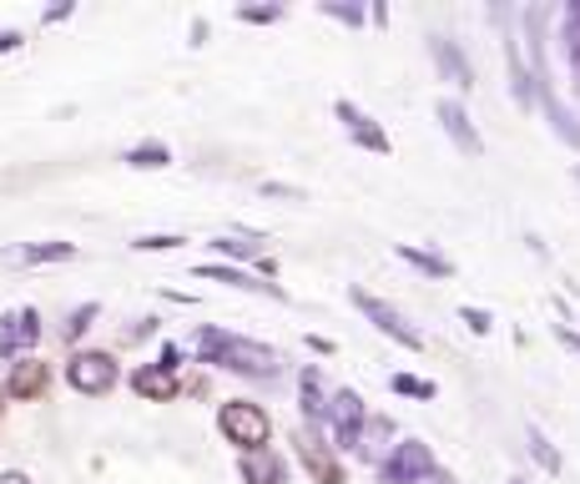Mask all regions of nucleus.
<instances>
[{"label":"nucleus","mask_w":580,"mask_h":484,"mask_svg":"<svg viewBox=\"0 0 580 484\" xmlns=\"http://www.w3.org/2000/svg\"><path fill=\"white\" fill-rule=\"evenodd\" d=\"M192 354H198V364L227 368V374H242V379H277L283 374V354L273 343L242 339V333H227V328L212 323H202L192 333Z\"/></svg>","instance_id":"nucleus-1"},{"label":"nucleus","mask_w":580,"mask_h":484,"mask_svg":"<svg viewBox=\"0 0 580 484\" xmlns=\"http://www.w3.org/2000/svg\"><path fill=\"white\" fill-rule=\"evenodd\" d=\"M96 318H102V303H81V308H71V314H67V328H61V339L76 343L81 333L96 323Z\"/></svg>","instance_id":"nucleus-28"},{"label":"nucleus","mask_w":580,"mask_h":484,"mask_svg":"<svg viewBox=\"0 0 580 484\" xmlns=\"http://www.w3.org/2000/svg\"><path fill=\"white\" fill-rule=\"evenodd\" d=\"M192 46H208V21H202V15L192 21Z\"/></svg>","instance_id":"nucleus-40"},{"label":"nucleus","mask_w":580,"mask_h":484,"mask_svg":"<svg viewBox=\"0 0 580 484\" xmlns=\"http://www.w3.org/2000/svg\"><path fill=\"white\" fill-rule=\"evenodd\" d=\"M157 368H167V374H177V368H182V349H177V343H162Z\"/></svg>","instance_id":"nucleus-33"},{"label":"nucleus","mask_w":580,"mask_h":484,"mask_svg":"<svg viewBox=\"0 0 580 484\" xmlns=\"http://www.w3.org/2000/svg\"><path fill=\"white\" fill-rule=\"evenodd\" d=\"M333 117H339V127L348 131V142H354V146H364V152H374V157H389V152H394L389 131H383L379 121L364 111V106L348 102V96H339V102H333Z\"/></svg>","instance_id":"nucleus-9"},{"label":"nucleus","mask_w":580,"mask_h":484,"mask_svg":"<svg viewBox=\"0 0 580 484\" xmlns=\"http://www.w3.org/2000/svg\"><path fill=\"white\" fill-rule=\"evenodd\" d=\"M439 474V459L424 439H399L389 455L379 459V484H424Z\"/></svg>","instance_id":"nucleus-4"},{"label":"nucleus","mask_w":580,"mask_h":484,"mask_svg":"<svg viewBox=\"0 0 580 484\" xmlns=\"http://www.w3.org/2000/svg\"><path fill=\"white\" fill-rule=\"evenodd\" d=\"M121 162L132 172H162V167H171V146L167 142H137L121 152Z\"/></svg>","instance_id":"nucleus-23"},{"label":"nucleus","mask_w":580,"mask_h":484,"mask_svg":"<svg viewBox=\"0 0 580 484\" xmlns=\"http://www.w3.org/2000/svg\"><path fill=\"white\" fill-rule=\"evenodd\" d=\"M0 399H5V383H0ZM0 414H5V404H0Z\"/></svg>","instance_id":"nucleus-42"},{"label":"nucleus","mask_w":580,"mask_h":484,"mask_svg":"<svg viewBox=\"0 0 580 484\" xmlns=\"http://www.w3.org/2000/svg\"><path fill=\"white\" fill-rule=\"evenodd\" d=\"M46 389H51V364L36 354L11 364V374H5V399H15V404H31V399H40Z\"/></svg>","instance_id":"nucleus-13"},{"label":"nucleus","mask_w":580,"mask_h":484,"mask_svg":"<svg viewBox=\"0 0 580 484\" xmlns=\"http://www.w3.org/2000/svg\"><path fill=\"white\" fill-rule=\"evenodd\" d=\"M318 11L329 15V21H339V26H364L369 21V5H358V0H318Z\"/></svg>","instance_id":"nucleus-27"},{"label":"nucleus","mask_w":580,"mask_h":484,"mask_svg":"<svg viewBox=\"0 0 580 484\" xmlns=\"http://www.w3.org/2000/svg\"><path fill=\"white\" fill-rule=\"evenodd\" d=\"M429 56H435L439 76H445V81H454L460 92H470V86H475V66H470V56L460 51V40H449V36H429Z\"/></svg>","instance_id":"nucleus-14"},{"label":"nucleus","mask_w":580,"mask_h":484,"mask_svg":"<svg viewBox=\"0 0 580 484\" xmlns=\"http://www.w3.org/2000/svg\"><path fill=\"white\" fill-rule=\"evenodd\" d=\"M192 278L223 283V288H238V293H258V298H273V303H288V288H283V283H268V278H258L252 268H233V262H198Z\"/></svg>","instance_id":"nucleus-8"},{"label":"nucleus","mask_w":580,"mask_h":484,"mask_svg":"<svg viewBox=\"0 0 580 484\" xmlns=\"http://www.w3.org/2000/svg\"><path fill=\"white\" fill-rule=\"evenodd\" d=\"M364 424H369V404H364V393H358V389H333L329 393V420H323V429L333 434V449H354V455H358Z\"/></svg>","instance_id":"nucleus-6"},{"label":"nucleus","mask_w":580,"mask_h":484,"mask_svg":"<svg viewBox=\"0 0 580 484\" xmlns=\"http://www.w3.org/2000/svg\"><path fill=\"white\" fill-rule=\"evenodd\" d=\"M510 484H525V480H510Z\"/></svg>","instance_id":"nucleus-44"},{"label":"nucleus","mask_w":580,"mask_h":484,"mask_svg":"<svg viewBox=\"0 0 580 484\" xmlns=\"http://www.w3.org/2000/svg\"><path fill=\"white\" fill-rule=\"evenodd\" d=\"M555 339H560V349H570V354L580 358V333L570 323H555Z\"/></svg>","instance_id":"nucleus-34"},{"label":"nucleus","mask_w":580,"mask_h":484,"mask_svg":"<svg viewBox=\"0 0 580 484\" xmlns=\"http://www.w3.org/2000/svg\"><path fill=\"white\" fill-rule=\"evenodd\" d=\"M576 182H580V162H576Z\"/></svg>","instance_id":"nucleus-43"},{"label":"nucleus","mask_w":580,"mask_h":484,"mask_svg":"<svg viewBox=\"0 0 580 484\" xmlns=\"http://www.w3.org/2000/svg\"><path fill=\"white\" fill-rule=\"evenodd\" d=\"M394 258H399V262H410L414 273H424V278H439V283H445V278H454V262H449L445 252H435V248H414V243H399Z\"/></svg>","instance_id":"nucleus-21"},{"label":"nucleus","mask_w":580,"mask_h":484,"mask_svg":"<svg viewBox=\"0 0 580 484\" xmlns=\"http://www.w3.org/2000/svg\"><path fill=\"white\" fill-rule=\"evenodd\" d=\"M460 323L470 328V333H475V339H485L489 328H495V318H489L485 308H470V303H464V308H460Z\"/></svg>","instance_id":"nucleus-31"},{"label":"nucleus","mask_w":580,"mask_h":484,"mask_svg":"<svg viewBox=\"0 0 580 484\" xmlns=\"http://www.w3.org/2000/svg\"><path fill=\"white\" fill-rule=\"evenodd\" d=\"M505 71H510V96L520 111L535 106V81H530V66H525V51H520V36L505 31Z\"/></svg>","instance_id":"nucleus-17"},{"label":"nucleus","mask_w":580,"mask_h":484,"mask_svg":"<svg viewBox=\"0 0 580 484\" xmlns=\"http://www.w3.org/2000/svg\"><path fill=\"white\" fill-rule=\"evenodd\" d=\"M298 409H304L308 429H323V420H329V389H323V368L318 364H304V374H298Z\"/></svg>","instance_id":"nucleus-16"},{"label":"nucleus","mask_w":580,"mask_h":484,"mask_svg":"<svg viewBox=\"0 0 580 484\" xmlns=\"http://www.w3.org/2000/svg\"><path fill=\"white\" fill-rule=\"evenodd\" d=\"M560 31H580V0H566V11H560Z\"/></svg>","instance_id":"nucleus-35"},{"label":"nucleus","mask_w":580,"mask_h":484,"mask_svg":"<svg viewBox=\"0 0 580 484\" xmlns=\"http://www.w3.org/2000/svg\"><path fill=\"white\" fill-rule=\"evenodd\" d=\"M348 303H354L358 314L369 318V323L379 328V333H383V339H389V343H399V349H410V354H424V333H419V328H414L404 314H399L394 303H383L379 293L358 288V283H354V288H348Z\"/></svg>","instance_id":"nucleus-3"},{"label":"nucleus","mask_w":580,"mask_h":484,"mask_svg":"<svg viewBox=\"0 0 580 484\" xmlns=\"http://www.w3.org/2000/svg\"><path fill=\"white\" fill-rule=\"evenodd\" d=\"M535 106L545 111V121H551L555 137H560L570 152H580V111H570L566 96L555 92V81H551V76H535Z\"/></svg>","instance_id":"nucleus-12"},{"label":"nucleus","mask_w":580,"mask_h":484,"mask_svg":"<svg viewBox=\"0 0 580 484\" xmlns=\"http://www.w3.org/2000/svg\"><path fill=\"white\" fill-rule=\"evenodd\" d=\"M46 323H40L36 308H15V314L0 318V364H21L31 358V349L40 343Z\"/></svg>","instance_id":"nucleus-7"},{"label":"nucleus","mask_w":580,"mask_h":484,"mask_svg":"<svg viewBox=\"0 0 580 484\" xmlns=\"http://www.w3.org/2000/svg\"><path fill=\"white\" fill-rule=\"evenodd\" d=\"M394 434H399V429H394V420H389V414H369V424H364V439H358V455L379 464V459L394 449V445H389Z\"/></svg>","instance_id":"nucleus-22"},{"label":"nucleus","mask_w":580,"mask_h":484,"mask_svg":"<svg viewBox=\"0 0 580 484\" xmlns=\"http://www.w3.org/2000/svg\"><path fill=\"white\" fill-rule=\"evenodd\" d=\"M293 445H298V459L308 464V474H313V484H348V474H343L339 455H333V445L323 439V429H298L293 434Z\"/></svg>","instance_id":"nucleus-11"},{"label":"nucleus","mask_w":580,"mask_h":484,"mask_svg":"<svg viewBox=\"0 0 580 484\" xmlns=\"http://www.w3.org/2000/svg\"><path fill=\"white\" fill-rule=\"evenodd\" d=\"M76 15V0H61V5H51V11L40 15V26H61V21H71Z\"/></svg>","instance_id":"nucleus-32"},{"label":"nucleus","mask_w":580,"mask_h":484,"mask_svg":"<svg viewBox=\"0 0 580 484\" xmlns=\"http://www.w3.org/2000/svg\"><path fill=\"white\" fill-rule=\"evenodd\" d=\"M263 197H288V202H304L298 187H283V182H263Z\"/></svg>","instance_id":"nucleus-36"},{"label":"nucleus","mask_w":580,"mask_h":484,"mask_svg":"<svg viewBox=\"0 0 580 484\" xmlns=\"http://www.w3.org/2000/svg\"><path fill=\"white\" fill-rule=\"evenodd\" d=\"M389 389H394L399 399H419V404H435L439 399V383L419 379V374H389Z\"/></svg>","instance_id":"nucleus-26"},{"label":"nucleus","mask_w":580,"mask_h":484,"mask_svg":"<svg viewBox=\"0 0 580 484\" xmlns=\"http://www.w3.org/2000/svg\"><path fill=\"white\" fill-rule=\"evenodd\" d=\"M369 21L374 26H389V5H369Z\"/></svg>","instance_id":"nucleus-41"},{"label":"nucleus","mask_w":580,"mask_h":484,"mask_svg":"<svg viewBox=\"0 0 580 484\" xmlns=\"http://www.w3.org/2000/svg\"><path fill=\"white\" fill-rule=\"evenodd\" d=\"M525 445H530V459H535L545 474H560V470H566V459H560V449L545 439L541 424H525Z\"/></svg>","instance_id":"nucleus-24"},{"label":"nucleus","mask_w":580,"mask_h":484,"mask_svg":"<svg viewBox=\"0 0 580 484\" xmlns=\"http://www.w3.org/2000/svg\"><path fill=\"white\" fill-rule=\"evenodd\" d=\"M21 46H26V36H21V31H0V56L21 51Z\"/></svg>","instance_id":"nucleus-37"},{"label":"nucleus","mask_w":580,"mask_h":484,"mask_svg":"<svg viewBox=\"0 0 580 484\" xmlns=\"http://www.w3.org/2000/svg\"><path fill=\"white\" fill-rule=\"evenodd\" d=\"M435 117H439V127H445V137L454 142V152H460V157H470V162L485 157V137H480V127L470 121L464 102H454V96H439V102H435Z\"/></svg>","instance_id":"nucleus-10"},{"label":"nucleus","mask_w":580,"mask_h":484,"mask_svg":"<svg viewBox=\"0 0 580 484\" xmlns=\"http://www.w3.org/2000/svg\"><path fill=\"white\" fill-rule=\"evenodd\" d=\"M67 383L76 393H86V399H102V393H111L121 383V364L106 349H76L67 358Z\"/></svg>","instance_id":"nucleus-5"},{"label":"nucleus","mask_w":580,"mask_h":484,"mask_svg":"<svg viewBox=\"0 0 580 484\" xmlns=\"http://www.w3.org/2000/svg\"><path fill=\"white\" fill-rule=\"evenodd\" d=\"M0 484H36L26 470H0Z\"/></svg>","instance_id":"nucleus-38"},{"label":"nucleus","mask_w":580,"mask_h":484,"mask_svg":"<svg viewBox=\"0 0 580 484\" xmlns=\"http://www.w3.org/2000/svg\"><path fill=\"white\" fill-rule=\"evenodd\" d=\"M308 349H313V354H333V339H323V333H308Z\"/></svg>","instance_id":"nucleus-39"},{"label":"nucleus","mask_w":580,"mask_h":484,"mask_svg":"<svg viewBox=\"0 0 580 484\" xmlns=\"http://www.w3.org/2000/svg\"><path fill=\"white\" fill-rule=\"evenodd\" d=\"M560 46H566V66H570V81H576V96H580V31H560Z\"/></svg>","instance_id":"nucleus-30"},{"label":"nucleus","mask_w":580,"mask_h":484,"mask_svg":"<svg viewBox=\"0 0 580 484\" xmlns=\"http://www.w3.org/2000/svg\"><path fill=\"white\" fill-rule=\"evenodd\" d=\"M238 474L242 484H288V459L277 455L273 445L248 449V455H238Z\"/></svg>","instance_id":"nucleus-15"},{"label":"nucleus","mask_w":580,"mask_h":484,"mask_svg":"<svg viewBox=\"0 0 580 484\" xmlns=\"http://www.w3.org/2000/svg\"><path fill=\"white\" fill-rule=\"evenodd\" d=\"M132 393L146 399V404H171L177 399V374H167L157 364H142V368H132Z\"/></svg>","instance_id":"nucleus-20"},{"label":"nucleus","mask_w":580,"mask_h":484,"mask_svg":"<svg viewBox=\"0 0 580 484\" xmlns=\"http://www.w3.org/2000/svg\"><path fill=\"white\" fill-rule=\"evenodd\" d=\"M182 243H187L182 233H146V237H132L137 252H171V248H182Z\"/></svg>","instance_id":"nucleus-29"},{"label":"nucleus","mask_w":580,"mask_h":484,"mask_svg":"<svg viewBox=\"0 0 580 484\" xmlns=\"http://www.w3.org/2000/svg\"><path fill=\"white\" fill-rule=\"evenodd\" d=\"M233 15H238L242 26H277V21L288 15V5H283V0H263V5L242 0V5H233Z\"/></svg>","instance_id":"nucleus-25"},{"label":"nucleus","mask_w":580,"mask_h":484,"mask_svg":"<svg viewBox=\"0 0 580 484\" xmlns=\"http://www.w3.org/2000/svg\"><path fill=\"white\" fill-rule=\"evenodd\" d=\"M208 248H212V252H217V262H233V268H242V262H263V258H268V237H263V233H238V237H212Z\"/></svg>","instance_id":"nucleus-19"},{"label":"nucleus","mask_w":580,"mask_h":484,"mask_svg":"<svg viewBox=\"0 0 580 484\" xmlns=\"http://www.w3.org/2000/svg\"><path fill=\"white\" fill-rule=\"evenodd\" d=\"M5 262H21V268H40V262H76L81 248L67 243V237H51V243H26V248H11L0 252Z\"/></svg>","instance_id":"nucleus-18"},{"label":"nucleus","mask_w":580,"mask_h":484,"mask_svg":"<svg viewBox=\"0 0 580 484\" xmlns=\"http://www.w3.org/2000/svg\"><path fill=\"white\" fill-rule=\"evenodd\" d=\"M217 434H223L238 455H248V449H268V439H273V420H268L263 404L227 399V404L217 409Z\"/></svg>","instance_id":"nucleus-2"}]
</instances>
